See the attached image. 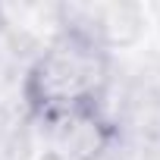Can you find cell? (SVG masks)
<instances>
[{"mask_svg": "<svg viewBox=\"0 0 160 160\" xmlns=\"http://www.w3.org/2000/svg\"><path fill=\"white\" fill-rule=\"evenodd\" d=\"M113 78L107 41L91 25H60L22 75V107L32 122L57 113L104 107Z\"/></svg>", "mask_w": 160, "mask_h": 160, "instance_id": "cell-1", "label": "cell"}, {"mask_svg": "<svg viewBox=\"0 0 160 160\" xmlns=\"http://www.w3.org/2000/svg\"><path fill=\"white\" fill-rule=\"evenodd\" d=\"M41 160H104L116 141L119 126L107 107L69 110L35 122Z\"/></svg>", "mask_w": 160, "mask_h": 160, "instance_id": "cell-2", "label": "cell"}]
</instances>
